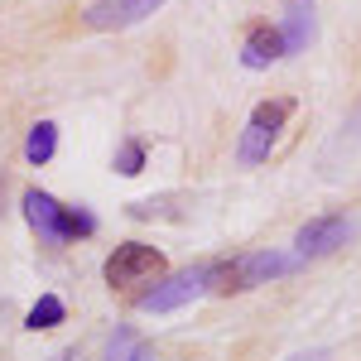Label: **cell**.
Masks as SVG:
<instances>
[{
    "instance_id": "4fadbf2b",
    "label": "cell",
    "mask_w": 361,
    "mask_h": 361,
    "mask_svg": "<svg viewBox=\"0 0 361 361\" xmlns=\"http://www.w3.org/2000/svg\"><path fill=\"white\" fill-rule=\"evenodd\" d=\"M140 169H145V145H140V140H121V149H116V173L135 178Z\"/></svg>"
},
{
    "instance_id": "9c48e42d",
    "label": "cell",
    "mask_w": 361,
    "mask_h": 361,
    "mask_svg": "<svg viewBox=\"0 0 361 361\" xmlns=\"http://www.w3.org/2000/svg\"><path fill=\"white\" fill-rule=\"evenodd\" d=\"M279 130H270V126H255L250 121L246 135H241V145H236V159L241 164H260V159H270V145H275Z\"/></svg>"
},
{
    "instance_id": "ba28073f",
    "label": "cell",
    "mask_w": 361,
    "mask_h": 361,
    "mask_svg": "<svg viewBox=\"0 0 361 361\" xmlns=\"http://www.w3.org/2000/svg\"><path fill=\"white\" fill-rule=\"evenodd\" d=\"M279 39H284V54H304L308 39H313V0H289Z\"/></svg>"
},
{
    "instance_id": "52a82bcc",
    "label": "cell",
    "mask_w": 361,
    "mask_h": 361,
    "mask_svg": "<svg viewBox=\"0 0 361 361\" xmlns=\"http://www.w3.org/2000/svg\"><path fill=\"white\" fill-rule=\"evenodd\" d=\"M275 58H284L279 25H250L246 44H241V63H246V68H270Z\"/></svg>"
},
{
    "instance_id": "6da1fadb",
    "label": "cell",
    "mask_w": 361,
    "mask_h": 361,
    "mask_svg": "<svg viewBox=\"0 0 361 361\" xmlns=\"http://www.w3.org/2000/svg\"><path fill=\"white\" fill-rule=\"evenodd\" d=\"M304 265V255H284V250H250V255H236V260H222L212 265V294H241V289H255V284H270L279 275H294Z\"/></svg>"
},
{
    "instance_id": "7c38bea8",
    "label": "cell",
    "mask_w": 361,
    "mask_h": 361,
    "mask_svg": "<svg viewBox=\"0 0 361 361\" xmlns=\"http://www.w3.org/2000/svg\"><path fill=\"white\" fill-rule=\"evenodd\" d=\"M289 111H294V102H289V97H275V102H260V106L250 111V121H255V126H270V130H279V126L289 121Z\"/></svg>"
},
{
    "instance_id": "30bf717a",
    "label": "cell",
    "mask_w": 361,
    "mask_h": 361,
    "mask_svg": "<svg viewBox=\"0 0 361 361\" xmlns=\"http://www.w3.org/2000/svg\"><path fill=\"white\" fill-rule=\"evenodd\" d=\"M54 149H58V126H54V121L29 126V140H25V159H29V164H49Z\"/></svg>"
},
{
    "instance_id": "9a60e30c",
    "label": "cell",
    "mask_w": 361,
    "mask_h": 361,
    "mask_svg": "<svg viewBox=\"0 0 361 361\" xmlns=\"http://www.w3.org/2000/svg\"><path fill=\"white\" fill-rule=\"evenodd\" d=\"M289 361H323V352H299V357H289Z\"/></svg>"
},
{
    "instance_id": "3957f363",
    "label": "cell",
    "mask_w": 361,
    "mask_h": 361,
    "mask_svg": "<svg viewBox=\"0 0 361 361\" xmlns=\"http://www.w3.org/2000/svg\"><path fill=\"white\" fill-rule=\"evenodd\" d=\"M207 289H212V260L188 265V270L169 275L164 284H154L149 294H140V313H173V308L193 304L197 294H207Z\"/></svg>"
},
{
    "instance_id": "5b68a950",
    "label": "cell",
    "mask_w": 361,
    "mask_h": 361,
    "mask_svg": "<svg viewBox=\"0 0 361 361\" xmlns=\"http://www.w3.org/2000/svg\"><path fill=\"white\" fill-rule=\"evenodd\" d=\"M352 231H357L352 217H313V222L299 226L294 250H299L304 260H318V255H333L337 246H347V241H352Z\"/></svg>"
},
{
    "instance_id": "7a4b0ae2",
    "label": "cell",
    "mask_w": 361,
    "mask_h": 361,
    "mask_svg": "<svg viewBox=\"0 0 361 361\" xmlns=\"http://www.w3.org/2000/svg\"><path fill=\"white\" fill-rule=\"evenodd\" d=\"M25 217L49 246H63V241H78V236H92L97 231V217L87 207H63L44 188H29L25 193Z\"/></svg>"
},
{
    "instance_id": "5bb4252c",
    "label": "cell",
    "mask_w": 361,
    "mask_h": 361,
    "mask_svg": "<svg viewBox=\"0 0 361 361\" xmlns=\"http://www.w3.org/2000/svg\"><path fill=\"white\" fill-rule=\"evenodd\" d=\"M130 361H154V352H149V347H135V352H130Z\"/></svg>"
},
{
    "instance_id": "277c9868",
    "label": "cell",
    "mask_w": 361,
    "mask_h": 361,
    "mask_svg": "<svg viewBox=\"0 0 361 361\" xmlns=\"http://www.w3.org/2000/svg\"><path fill=\"white\" fill-rule=\"evenodd\" d=\"M106 284L111 289H130V284H145V279H159L164 275V255L154 246H145V241H126V246H116L106 255Z\"/></svg>"
},
{
    "instance_id": "8992f818",
    "label": "cell",
    "mask_w": 361,
    "mask_h": 361,
    "mask_svg": "<svg viewBox=\"0 0 361 361\" xmlns=\"http://www.w3.org/2000/svg\"><path fill=\"white\" fill-rule=\"evenodd\" d=\"M169 0H92L87 5V25L92 29H130L145 15H154Z\"/></svg>"
},
{
    "instance_id": "8fae6325",
    "label": "cell",
    "mask_w": 361,
    "mask_h": 361,
    "mask_svg": "<svg viewBox=\"0 0 361 361\" xmlns=\"http://www.w3.org/2000/svg\"><path fill=\"white\" fill-rule=\"evenodd\" d=\"M63 318H68L63 299H58V294H44V299H39V304L25 313V328H29V333H49V328H58Z\"/></svg>"
}]
</instances>
